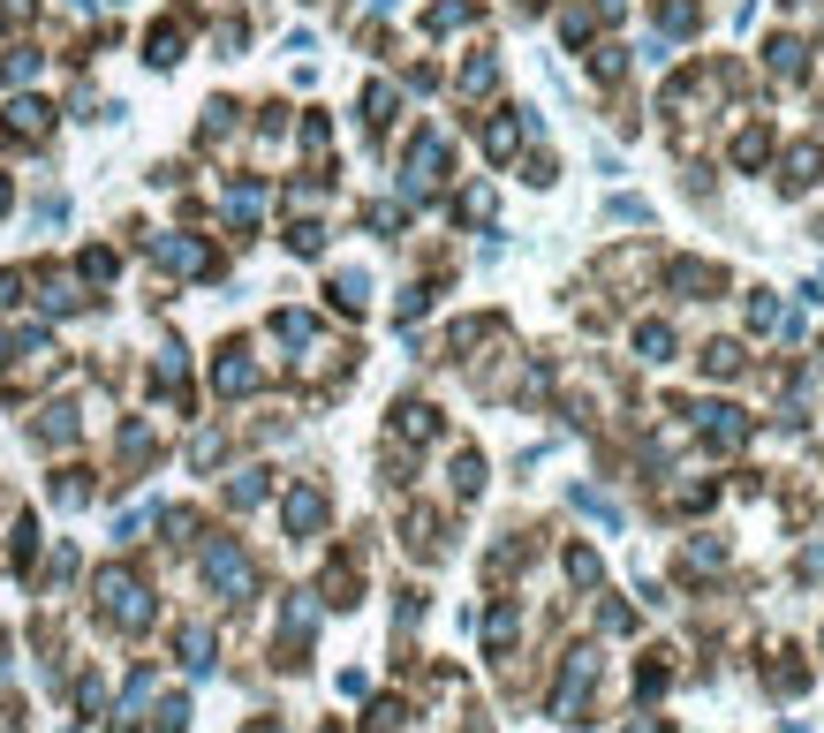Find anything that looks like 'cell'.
I'll return each mask as SVG.
<instances>
[{
    "mask_svg": "<svg viewBox=\"0 0 824 733\" xmlns=\"http://www.w3.org/2000/svg\"><path fill=\"white\" fill-rule=\"evenodd\" d=\"M99 613L114 620V628H144L152 620V605H144V582H129L114 567V575H99Z\"/></svg>",
    "mask_w": 824,
    "mask_h": 733,
    "instance_id": "6da1fadb",
    "label": "cell"
},
{
    "mask_svg": "<svg viewBox=\"0 0 824 733\" xmlns=\"http://www.w3.org/2000/svg\"><path fill=\"white\" fill-rule=\"evenodd\" d=\"M318 514H326V507H318V492H295L288 499V522L295 529H318Z\"/></svg>",
    "mask_w": 824,
    "mask_h": 733,
    "instance_id": "7a4b0ae2",
    "label": "cell"
},
{
    "mask_svg": "<svg viewBox=\"0 0 824 733\" xmlns=\"http://www.w3.org/2000/svg\"><path fill=\"white\" fill-rule=\"evenodd\" d=\"M636 733H658V726H636Z\"/></svg>",
    "mask_w": 824,
    "mask_h": 733,
    "instance_id": "3957f363",
    "label": "cell"
}]
</instances>
